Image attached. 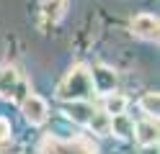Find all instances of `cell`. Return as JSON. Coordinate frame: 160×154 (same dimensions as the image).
I'll return each mask as SVG.
<instances>
[{
	"instance_id": "obj_4",
	"label": "cell",
	"mask_w": 160,
	"mask_h": 154,
	"mask_svg": "<svg viewBox=\"0 0 160 154\" xmlns=\"http://www.w3.org/2000/svg\"><path fill=\"white\" fill-rule=\"evenodd\" d=\"M21 113H23V118L31 123V126H39V123H44L47 121V103L34 95V92H28V95L21 100Z\"/></svg>"
},
{
	"instance_id": "obj_11",
	"label": "cell",
	"mask_w": 160,
	"mask_h": 154,
	"mask_svg": "<svg viewBox=\"0 0 160 154\" xmlns=\"http://www.w3.org/2000/svg\"><path fill=\"white\" fill-rule=\"evenodd\" d=\"M127 108V98L119 95V92H108L106 100H103V113H108V116H119V113H124Z\"/></svg>"
},
{
	"instance_id": "obj_12",
	"label": "cell",
	"mask_w": 160,
	"mask_h": 154,
	"mask_svg": "<svg viewBox=\"0 0 160 154\" xmlns=\"http://www.w3.org/2000/svg\"><path fill=\"white\" fill-rule=\"evenodd\" d=\"M158 105H160L158 92H145V95L139 98V108H142L150 118H158Z\"/></svg>"
},
{
	"instance_id": "obj_2",
	"label": "cell",
	"mask_w": 160,
	"mask_h": 154,
	"mask_svg": "<svg viewBox=\"0 0 160 154\" xmlns=\"http://www.w3.org/2000/svg\"><path fill=\"white\" fill-rule=\"evenodd\" d=\"M28 95L26 77L16 67H0V98L5 100H23Z\"/></svg>"
},
{
	"instance_id": "obj_8",
	"label": "cell",
	"mask_w": 160,
	"mask_h": 154,
	"mask_svg": "<svg viewBox=\"0 0 160 154\" xmlns=\"http://www.w3.org/2000/svg\"><path fill=\"white\" fill-rule=\"evenodd\" d=\"M134 136H137V141L142 144V147L158 144V118H147L142 123H137L134 126Z\"/></svg>"
},
{
	"instance_id": "obj_9",
	"label": "cell",
	"mask_w": 160,
	"mask_h": 154,
	"mask_svg": "<svg viewBox=\"0 0 160 154\" xmlns=\"http://www.w3.org/2000/svg\"><path fill=\"white\" fill-rule=\"evenodd\" d=\"M65 113L75 123H88L91 116H93V108H91V103H88V100H72V103H67V105H65Z\"/></svg>"
},
{
	"instance_id": "obj_15",
	"label": "cell",
	"mask_w": 160,
	"mask_h": 154,
	"mask_svg": "<svg viewBox=\"0 0 160 154\" xmlns=\"http://www.w3.org/2000/svg\"><path fill=\"white\" fill-rule=\"evenodd\" d=\"M142 154H158V144H152V147H145Z\"/></svg>"
},
{
	"instance_id": "obj_7",
	"label": "cell",
	"mask_w": 160,
	"mask_h": 154,
	"mask_svg": "<svg viewBox=\"0 0 160 154\" xmlns=\"http://www.w3.org/2000/svg\"><path fill=\"white\" fill-rule=\"evenodd\" d=\"M65 10H67L65 0H44L42 3V21L47 26H54L65 18Z\"/></svg>"
},
{
	"instance_id": "obj_13",
	"label": "cell",
	"mask_w": 160,
	"mask_h": 154,
	"mask_svg": "<svg viewBox=\"0 0 160 154\" xmlns=\"http://www.w3.org/2000/svg\"><path fill=\"white\" fill-rule=\"evenodd\" d=\"M108 123H111V116L108 113H96L93 110V116H91V121H88V126H91L96 133H108Z\"/></svg>"
},
{
	"instance_id": "obj_3",
	"label": "cell",
	"mask_w": 160,
	"mask_h": 154,
	"mask_svg": "<svg viewBox=\"0 0 160 154\" xmlns=\"http://www.w3.org/2000/svg\"><path fill=\"white\" fill-rule=\"evenodd\" d=\"M91 72V82H93V92H101V95H108V92H116V72L106 64H96Z\"/></svg>"
},
{
	"instance_id": "obj_6",
	"label": "cell",
	"mask_w": 160,
	"mask_h": 154,
	"mask_svg": "<svg viewBox=\"0 0 160 154\" xmlns=\"http://www.w3.org/2000/svg\"><path fill=\"white\" fill-rule=\"evenodd\" d=\"M158 16L152 13H139L134 21H132V31L134 36L139 39H147V41H158Z\"/></svg>"
},
{
	"instance_id": "obj_5",
	"label": "cell",
	"mask_w": 160,
	"mask_h": 154,
	"mask_svg": "<svg viewBox=\"0 0 160 154\" xmlns=\"http://www.w3.org/2000/svg\"><path fill=\"white\" fill-rule=\"evenodd\" d=\"M42 154H93V149L85 141H59V139H49Z\"/></svg>"
},
{
	"instance_id": "obj_1",
	"label": "cell",
	"mask_w": 160,
	"mask_h": 154,
	"mask_svg": "<svg viewBox=\"0 0 160 154\" xmlns=\"http://www.w3.org/2000/svg\"><path fill=\"white\" fill-rule=\"evenodd\" d=\"M57 95L72 103V100H91L96 92H93V82H91V72H88V67L78 64L67 72V77L59 82L57 87Z\"/></svg>"
},
{
	"instance_id": "obj_10",
	"label": "cell",
	"mask_w": 160,
	"mask_h": 154,
	"mask_svg": "<svg viewBox=\"0 0 160 154\" xmlns=\"http://www.w3.org/2000/svg\"><path fill=\"white\" fill-rule=\"evenodd\" d=\"M108 131H114L116 136H122V139H129V136H134V123H132V118H129L127 113H119V116H111Z\"/></svg>"
},
{
	"instance_id": "obj_14",
	"label": "cell",
	"mask_w": 160,
	"mask_h": 154,
	"mask_svg": "<svg viewBox=\"0 0 160 154\" xmlns=\"http://www.w3.org/2000/svg\"><path fill=\"white\" fill-rule=\"evenodd\" d=\"M8 133H11V123H8L5 118H0V141H5Z\"/></svg>"
}]
</instances>
